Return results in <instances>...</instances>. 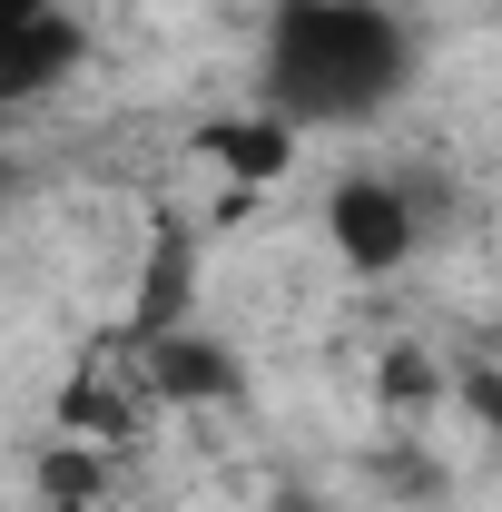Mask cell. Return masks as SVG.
Listing matches in <instances>:
<instances>
[{"mask_svg":"<svg viewBox=\"0 0 502 512\" xmlns=\"http://www.w3.org/2000/svg\"><path fill=\"white\" fill-rule=\"evenodd\" d=\"M414 79V30L394 0H276L266 60H256V109L276 128H365L404 99Z\"/></svg>","mask_w":502,"mask_h":512,"instance_id":"obj_1","label":"cell"},{"mask_svg":"<svg viewBox=\"0 0 502 512\" xmlns=\"http://www.w3.org/2000/svg\"><path fill=\"white\" fill-rule=\"evenodd\" d=\"M325 237L345 256V276H394L404 256L424 247V197L404 188V178H335Z\"/></svg>","mask_w":502,"mask_h":512,"instance_id":"obj_2","label":"cell"},{"mask_svg":"<svg viewBox=\"0 0 502 512\" xmlns=\"http://www.w3.org/2000/svg\"><path fill=\"white\" fill-rule=\"evenodd\" d=\"M79 20L60 0H0V99H50L79 69Z\"/></svg>","mask_w":502,"mask_h":512,"instance_id":"obj_3","label":"cell"},{"mask_svg":"<svg viewBox=\"0 0 502 512\" xmlns=\"http://www.w3.org/2000/svg\"><path fill=\"white\" fill-rule=\"evenodd\" d=\"M197 325V237L178 217H158V237H148V266H138V296H128V345H148V335H178Z\"/></svg>","mask_w":502,"mask_h":512,"instance_id":"obj_4","label":"cell"},{"mask_svg":"<svg viewBox=\"0 0 502 512\" xmlns=\"http://www.w3.org/2000/svg\"><path fill=\"white\" fill-rule=\"evenodd\" d=\"M138 355H148V394H158V404H188L197 414V404H237V394H247V365H237L217 335H197V325L148 335Z\"/></svg>","mask_w":502,"mask_h":512,"instance_id":"obj_5","label":"cell"},{"mask_svg":"<svg viewBox=\"0 0 502 512\" xmlns=\"http://www.w3.org/2000/svg\"><path fill=\"white\" fill-rule=\"evenodd\" d=\"M197 158H217L237 188H276L296 168V128H276L266 109H237V119H207L197 128Z\"/></svg>","mask_w":502,"mask_h":512,"instance_id":"obj_6","label":"cell"},{"mask_svg":"<svg viewBox=\"0 0 502 512\" xmlns=\"http://www.w3.org/2000/svg\"><path fill=\"white\" fill-rule=\"evenodd\" d=\"M40 493H50V512H99L109 463H99V453H79V444H60V453H40Z\"/></svg>","mask_w":502,"mask_h":512,"instance_id":"obj_7","label":"cell"},{"mask_svg":"<svg viewBox=\"0 0 502 512\" xmlns=\"http://www.w3.org/2000/svg\"><path fill=\"white\" fill-rule=\"evenodd\" d=\"M434 365H424V355H414V345H394V365H384V394H394V404H434Z\"/></svg>","mask_w":502,"mask_h":512,"instance_id":"obj_8","label":"cell"},{"mask_svg":"<svg viewBox=\"0 0 502 512\" xmlns=\"http://www.w3.org/2000/svg\"><path fill=\"white\" fill-rule=\"evenodd\" d=\"M266 512H335L325 493H306V483H286V493H266Z\"/></svg>","mask_w":502,"mask_h":512,"instance_id":"obj_9","label":"cell"},{"mask_svg":"<svg viewBox=\"0 0 502 512\" xmlns=\"http://www.w3.org/2000/svg\"><path fill=\"white\" fill-rule=\"evenodd\" d=\"M0 207H10V168H0Z\"/></svg>","mask_w":502,"mask_h":512,"instance_id":"obj_10","label":"cell"}]
</instances>
